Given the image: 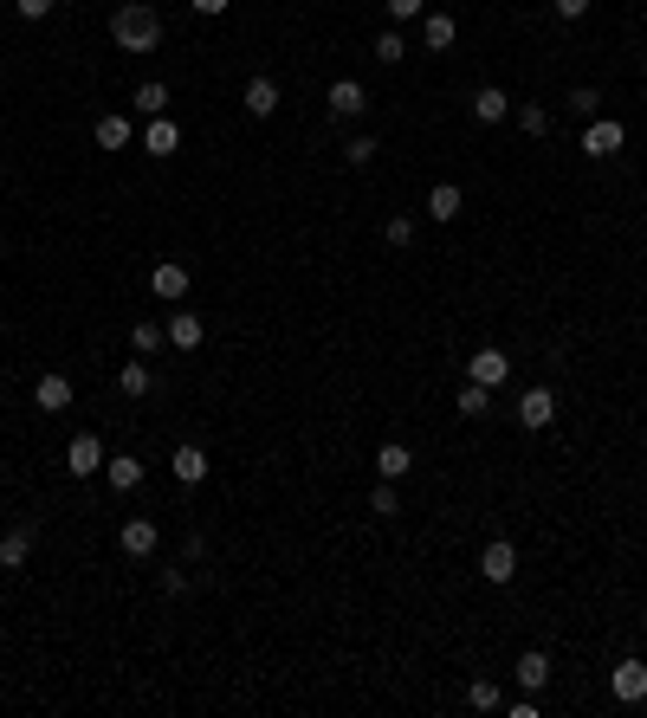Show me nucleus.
Segmentation results:
<instances>
[{
    "label": "nucleus",
    "mask_w": 647,
    "mask_h": 718,
    "mask_svg": "<svg viewBox=\"0 0 647 718\" xmlns=\"http://www.w3.org/2000/svg\"><path fill=\"white\" fill-rule=\"evenodd\" d=\"M460 414H466V421H486V414H492V389L466 382V389H460Z\"/></svg>",
    "instance_id": "27"
},
{
    "label": "nucleus",
    "mask_w": 647,
    "mask_h": 718,
    "mask_svg": "<svg viewBox=\"0 0 647 718\" xmlns=\"http://www.w3.org/2000/svg\"><path fill=\"white\" fill-rule=\"evenodd\" d=\"M130 343H136V356H156L162 343H169V324H156V317H143V324L130 330Z\"/></svg>",
    "instance_id": "26"
},
{
    "label": "nucleus",
    "mask_w": 647,
    "mask_h": 718,
    "mask_svg": "<svg viewBox=\"0 0 647 718\" xmlns=\"http://www.w3.org/2000/svg\"><path fill=\"white\" fill-rule=\"evenodd\" d=\"M188 7H195V13H208V20H214V13H227L233 0H188Z\"/></svg>",
    "instance_id": "40"
},
{
    "label": "nucleus",
    "mask_w": 647,
    "mask_h": 718,
    "mask_svg": "<svg viewBox=\"0 0 647 718\" xmlns=\"http://www.w3.org/2000/svg\"><path fill=\"white\" fill-rule=\"evenodd\" d=\"M512 123H518L525 136H544V130H550V110H538V104H518V110H512Z\"/></svg>",
    "instance_id": "29"
},
{
    "label": "nucleus",
    "mask_w": 647,
    "mask_h": 718,
    "mask_svg": "<svg viewBox=\"0 0 647 718\" xmlns=\"http://www.w3.org/2000/svg\"><path fill=\"white\" fill-rule=\"evenodd\" d=\"M589 13V0H557V20H583Z\"/></svg>",
    "instance_id": "39"
},
{
    "label": "nucleus",
    "mask_w": 647,
    "mask_h": 718,
    "mask_svg": "<svg viewBox=\"0 0 647 718\" xmlns=\"http://www.w3.org/2000/svg\"><path fill=\"white\" fill-rule=\"evenodd\" d=\"M512 718H538V693H525V699H512V706H505Z\"/></svg>",
    "instance_id": "38"
},
{
    "label": "nucleus",
    "mask_w": 647,
    "mask_h": 718,
    "mask_svg": "<svg viewBox=\"0 0 647 718\" xmlns=\"http://www.w3.org/2000/svg\"><path fill=\"white\" fill-rule=\"evenodd\" d=\"M512 117V98H505L499 85H479L473 91V123H505Z\"/></svg>",
    "instance_id": "17"
},
{
    "label": "nucleus",
    "mask_w": 647,
    "mask_h": 718,
    "mask_svg": "<svg viewBox=\"0 0 647 718\" xmlns=\"http://www.w3.org/2000/svg\"><path fill=\"white\" fill-rule=\"evenodd\" d=\"M201 337H208V324H201L195 311H169V343L175 350H201Z\"/></svg>",
    "instance_id": "20"
},
{
    "label": "nucleus",
    "mask_w": 647,
    "mask_h": 718,
    "mask_svg": "<svg viewBox=\"0 0 647 718\" xmlns=\"http://www.w3.org/2000/svg\"><path fill=\"white\" fill-rule=\"evenodd\" d=\"M641 712H647V699H641Z\"/></svg>",
    "instance_id": "41"
},
{
    "label": "nucleus",
    "mask_w": 647,
    "mask_h": 718,
    "mask_svg": "<svg viewBox=\"0 0 647 718\" xmlns=\"http://www.w3.org/2000/svg\"><path fill=\"white\" fill-rule=\"evenodd\" d=\"M110 39H117V52H156L162 46V13L149 7V0H123V7L110 13Z\"/></svg>",
    "instance_id": "1"
},
{
    "label": "nucleus",
    "mask_w": 647,
    "mask_h": 718,
    "mask_svg": "<svg viewBox=\"0 0 647 718\" xmlns=\"http://www.w3.org/2000/svg\"><path fill=\"white\" fill-rule=\"evenodd\" d=\"M453 214H460V188H453V182H434V188H428V220L447 227Z\"/></svg>",
    "instance_id": "22"
},
{
    "label": "nucleus",
    "mask_w": 647,
    "mask_h": 718,
    "mask_svg": "<svg viewBox=\"0 0 647 718\" xmlns=\"http://www.w3.org/2000/svg\"><path fill=\"white\" fill-rule=\"evenodd\" d=\"M156 544H162L156 518H123V531H117V550H123V557H156Z\"/></svg>",
    "instance_id": "5"
},
{
    "label": "nucleus",
    "mask_w": 647,
    "mask_h": 718,
    "mask_svg": "<svg viewBox=\"0 0 647 718\" xmlns=\"http://www.w3.org/2000/svg\"><path fill=\"white\" fill-rule=\"evenodd\" d=\"M622 123H615V117H589L583 123V156H615V149H622Z\"/></svg>",
    "instance_id": "9"
},
{
    "label": "nucleus",
    "mask_w": 647,
    "mask_h": 718,
    "mask_svg": "<svg viewBox=\"0 0 647 718\" xmlns=\"http://www.w3.org/2000/svg\"><path fill=\"white\" fill-rule=\"evenodd\" d=\"M518 421H525L531 434H544V427L557 421V395H550L544 382H538V389H525V395H518Z\"/></svg>",
    "instance_id": "6"
},
{
    "label": "nucleus",
    "mask_w": 647,
    "mask_h": 718,
    "mask_svg": "<svg viewBox=\"0 0 647 718\" xmlns=\"http://www.w3.org/2000/svg\"><path fill=\"white\" fill-rule=\"evenodd\" d=\"M104 440L98 434H72V447H65V473L72 479H91V473H104Z\"/></svg>",
    "instance_id": "3"
},
{
    "label": "nucleus",
    "mask_w": 647,
    "mask_h": 718,
    "mask_svg": "<svg viewBox=\"0 0 647 718\" xmlns=\"http://www.w3.org/2000/svg\"><path fill=\"white\" fill-rule=\"evenodd\" d=\"M466 376H473L479 389H499V382L512 376V356H505V350H492V343H486V350H473V363H466Z\"/></svg>",
    "instance_id": "8"
},
{
    "label": "nucleus",
    "mask_w": 647,
    "mask_h": 718,
    "mask_svg": "<svg viewBox=\"0 0 647 718\" xmlns=\"http://www.w3.org/2000/svg\"><path fill=\"white\" fill-rule=\"evenodd\" d=\"M512 680L525 686V693H544V686H550V654H544V647H525L518 667H512Z\"/></svg>",
    "instance_id": "12"
},
{
    "label": "nucleus",
    "mask_w": 647,
    "mask_h": 718,
    "mask_svg": "<svg viewBox=\"0 0 647 718\" xmlns=\"http://www.w3.org/2000/svg\"><path fill=\"white\" fill-rule=\"evenodd\" d=\"M162 596H188V576L182 570H162Z\"/></svg>",
    "instance_id": "37"
},
{
    "label": "nucleus",
    "mask_w": 647,
    "mask_h": 718,
    "mask_svg": "<svg viewBox=\"0 0 647 718\" xmlns=\"http://www.w3.org/2000/svg\"><path fill=\"white\" fill-rule=\"evenodd\" d=\"M479 576H486V583H512L518 576V544L512 537H492V544L479 550Z\"/></svg>",
    "instance_id": "4"
},
{
    "label": "nucleus",
    "mask_w": 647,
    "mask_h": 718,
    "mask_svg": "<svg viewBox=\"0 0 647 718\" xmlns=\"http://www.w3.org/2000/svg\"><path fill=\"white\" fill-rule=\"evenodd\" d=\"M466 706H473V712H499V686H492V680H473V686H466Z\"/></svg>",
    "instance_id": "31"
},
{
    "label": "nucleus",
    "mask_w": 647,
    "mask_h": 718,
    "mask_svg": "<svg viewBox=\"0 0 647 718\" xmlns=\"http://www.w3.org/2000/svg\"><path fill=\"white\" fill-rule=\"evenodd\" d=\"M33 402H39V414H59V408H72V376H39V389H33Z\"/></svg>",
    "instance_id": "16"
},
{
    "label": "nucleus",
    "mask_w": 647,
    "mask_h": 718,
    "mask_svg": "<svg viewBox=\"0 0 647 718\" xmlns=\"http://www.w3.org/2000/svg\"><path fill=\"white\" fill-rule=\"evenodd\" d=\"M143 149H149V156H175V149H182V130H175V117H149Z\"/></svg>",
    "instance_id": "19"
},
{
    "label": "nucleus",
    "mask_w": 647,
    "mask_h": 718,
    "mask_svg": "<svg viewBox=\"0 0 647 718\" xmlns=\"http://www.w3.org/2000/svg\"><path fill=\"white\" fill-rule=\"evenodd\" d=\"M382 7H389V20H421L428 0H382Z\"/></svg>",
    "instance_id": "35"
},
{
    "label": "nucleus",
    "mask_w": 647,
    "mask_h": 718,
    "mask_svg": "<svg viewBox=\"0 0 647 718\" xmlns=\"http://www.w3.org/2000/svg\"><path fill=\"white\" fill-rule=\"evenodd\" d=\"M369 512H376V518H395V512H402V499H395V479H376V492H369Z\"/></svg>",
    "instance_id": "28"
},
{
    "label": "nucleus",
    "mask_w": 647,
    "mask_h": 718,
    "mask_svg": "<svg viewBox=\"0 0 647 718\" xmlns=\"http://www.w3.org/2000/svg\"><path fill=\"white\" fill-rule=\"evenodd\" d=\"M149 292H156L162 305H182V298H188V266H182V259H162V266L149 272Z\"/></svg>",
    "instance_id": "7"
},
{
    "label": "nucleus",
    "mask_w": 647,
    "mask_h": 718,
    "mask_svg": "<svg viewBox=\"0 0 647 718\" xmlns=\"http://www.w3.org/2000/svg\"><path fill=\"white\" fill-rule=\"evenodd\" d=\"M324 104H330V117H343V123H350V117H363V110H369V91L356 85V78H337Z\"/></svg>",
    "instance_id": "11"
},
{
    "label": "nucleus",
    "mask_w": 647,
    "mask_h": 718,
    "mask_svg": "<svg viewBox=\"0 0 647 718\" xmlns=\"http://www.w3.org/2000/svg\"><path fill=\"white\" fill-rule=\"evenodd\" d=\"M570 110H576V117L589 123V117L602 110V91H596V85H576V91H570Z\"/></svg>",
    "instance_id": "33"
},
{
    "label": "nucleus",
    "mask_w": 647,
    "mask_h": 718,
    "mask_svg": "<svg viewBox=\"0 0 647 718\" xmlns=\"http://www.w3.org/2000/svg\"><path fill=\"white\" fill-rule=\"evenodd\" d=\"M130 143H136L130 117H98V149H130Z\"/></svg>",
    "instance_id": "25"
},
{
    "label": "nucleus",
    "mask_w": 647,
    "mask_h": 718,
    "mask_svg": "<svg viewBox=\"0 0 647 718\" xmlns=\"http://www.w3.org/2000/svg\"><path fill=\"white\" fill-rule=\"evenodd\" d=\"M402 473H415V453H408L402 440H382L376 447V479H402Z\"/></svg>",
    "instance_id": "18"
},
{
    "label": "nucleus",
    "mask_w": 647,
    "mask_h": 718,
    "mask_svg": "<svg viewBox=\"0 0 647 718\" xmlns=\"http://www.w3.org/2000/svg\"><path fill=\"white\" fill-rule=\"evenodd\" d=\"M240 104H246V117H259V123H266V117H272V110H279V85H272V78H266V72H259V78H246V91H240Z\"/></svg>",
    "instance_id": "13"
},
{
    "label": "nucleus",
    "mask_w": 647,
    "mask_h": 718,
    "mask_svg": "<svg viewBox=\"0 0 647 718\" xmlns=\"http://www.w3.org/2000/svg\"><path fill=\"white\" fill-rule=\"evenodd\" d=\"M117 389L130 395V402H143V395L156 389V376H149V363H123V369H117Z\"/></svg>",
    "instance_id": "24"
},
{
    "label": "nucleus",
    "mask_w": 647,
    "mask_h": 718,
    "mask_svg": "<svg viewBox=\"0 0 647 718\" xmlns=\"http://www.w3.org/2000/svg\"><path fill=\"white\" fill-rule=\"evenodd\" d=\"M104 479H110V492H136V486H143V460H136V453H110Z\"/></svg>",
    "instance_id": "15"
},
{
    "label": "nucleus",
    "mask_w": 647,
    "mask_h": 718,
    "mask_svg": "<svg viewBox=\"0 0 647 718\" xmlns=\"http://www.w3.org/2000/svg\"><path fill=\"white\" fill-rule=\"evenodd\" d=\"M52 7H59V0H13V13H20V20H46Z\"/></svg>",
    "instance_id": "36"
},
{
    "label": "nucleus",
    "mask_w": 647,
    "mask_h": 718,
    "mask_svg": "<svg viewBox=\"0 0 647 718\" xmlns=\"http://www.w3.org/2000/svg\"><path fill=\"white\" fill-rule=\"evenodd\" d=\"M421 39H428V52H447L453 39H460V26H453V13H421Z\"/></svg>",
    "instance_id": "21"
},
{
    "label": "nucleus",
    "mask_w": 647,
    "mask_h": 718,
    "mask_svg": "<svg viewBox=\"0 0 647 718\" xmlns=\"http://www.w3.org/2000/svg\"><path fill=\"white\" fill-rule=\"evenodd\" d=\"M33 537H39V524H13V531H0V570H26Z\"/></svg>",
    "instance_id": "10"
},
{
    "label": "nucleus",
    "mask_w": 647,
    "mask_h": 718,
    "mask_svg": "<svg viewBox=\"0 0 647 718\" xmlns=\"http://www.w3.org/2000/svg\"><path fill=\"white\" fill-rule=\"evenodd\" d=\"M136 110H143V117H169V85H162V78H143V85H136Z\"/></svg>",
    "instance_id": "23"
},
{
    "label": "nucleus",
    "mask_w": 647,
    "mask_h": 718,
    "mask_svg": "<svg viewBox=\"0 0 647 718\" xmlns=\"http://www.w3.org/2000/svg\"><path fill=\"white\" fill-rule=\"evenodd\" d=\"M609 693L622 699V706H641V699H647V660H635V654L615 660V667H609Z\"/></svg>",
    "instance_id": "2"
},
{
    "label": "nucleus",
    "mask_w": 647,
    "mask_h": 718,
    "mask_svg": "<svg viewBox=\"0 0 647 718\" xmlns=\"http://www.w3.org/2000/svg\"><path fill=\"white\" fill-rule=\"evenodd\" d=\"M169 473L182 479V486H201V479H208V453L188 440V447H175V453H169Z\"/></svg>",
    "instance_id": "14"
},
{
    "label": "nucleus",
    "mask_w": 647,
    "mask_h": 718,
    "mask_svg": "<svg viewBox=\"0 0 647 718\" xmlns=\"http://www.w3.org/2000/svg\"><path fill=\"white\" fill-rule=\"evenodd\" d=\"M382 233H389V246H395V253H402V246H415V220H408V214H395Z\"/></svg>",
    "instance_id": "34"
},
{
    "label": "nucleus",
    "mask_w": 647,
    "mask_h": 718,
    "mask_svg": "<svg viewBox=\"0 0 647 718\" xmlns=\"http://www.w3.org/2000/svg\"><path fill=\"white\" fill-rule=\"evenodd\" d=\"M376 59H382V65H402V59H408V39H402V33H376Z\"/></svg>",
    "instance_id": "32"
},
{
    "label": "nucleus",
    "mask_w": 647,
    "mask_h": 718,
    "mask_svg": "<svg viewBox=\"0 0 647 718\" xmlns=\"http://www.w3.org/2000/svg\"><path fill=\"white\" fill-rule=\"evenodd\" d=\"M343 162H350V169H369V162H376V136H350V143H343Z\"/></svg>",
    "instance_id": "30"
}]
</instances>
